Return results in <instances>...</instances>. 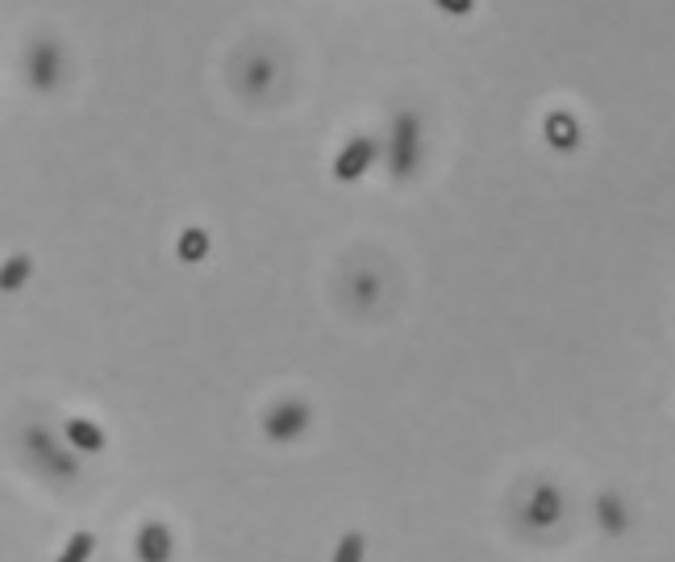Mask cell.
Returning a JSON list of instances; mask_svg holds the SVG:
<instances>
[{
  "instance_id": "obj_13",
  "label": "cell",
  "mask_w": 675,
  "mask_h": 562,
  "mask_svg": "<svg viewBox=\"0 0 675 562\" xmlns=\"http://www.w3.org/2000/svg\"><path fill=\"white\" fill-rule=\"evenodd\" d=\"M208 250H213V238H208V229H201V225H188L184 234H180V242H175V255L184 262H205Z\"/></svg>"
},
{
  "instance_id": "obj_15",
  "label": "cell",
  "mask_w": 675,
  "mask_h": 562,
  "mask_svg": "<svg viewBox=\"0 0 675 562\" xmlns=\"http://www.w3.org/2000/svg\"><path fill=\"white\" fill-rule=\"evenodd\" d=\"M367 559V533L363 529H346L334 545V559L330 562H363Z\"/></svg>"
},
{
  "instance_id": "obj_12",
  "label": "cell",
  "mask_w": 675,
  "mask_h": 562,
  "mask_svg": "<svg viewBox=\"0 0 675 562\" xmlns=\"http://www.w3.org/2000/svg\"><path fill=\"white\" fill-rule=\"evenodd\" d=\"M597 525L609 533V538H621V533H630V525H634V512H630V500L613 491V487H604L597 496Z\"/></svg>"
},
{
  "instance_id": "obj_2",
  "label": "cell",
  "mask_w": 675,
  "mask_h": 562,
  "mask_svg": "<svg viewBox=\"0 0 675 562\" xmlns=\"http://www.w3.org/2000/svg\"><path fill=\"white\" fill-rule=\"evenodd\" d=\"M234 88L246 100H276L288 88V67L271 46H250L234 63Z\"/></svg>"
},
{
  "instance_id": "obj_8",
  "label": "cell",
  "mask_w": 675,
  "mask_h": 562,
  "mask_svg": "<svg viewBox=\"0 0 675 562\" xmlns=\"http://www.w3.org/2000/svg\"><path fill=\"white\" fill-rule=\"evenodd\" d=\"M379 159H384V142H379L375 133H355V138H346V147L338 150L334 180L338 184H355V180H363Z\"/></svg>"
},
{
  "instance_id": "obj_11",
  "label": "cell",
  "mask_w": 675,
  "mask_h": 562,
  "mask_svg": "<svg viewBox=\"0 0 675 562\" xmlns=\"http://www.w3.org/2000/svg\"><path fill=\"white\" fill-rule=\"evenodd\" d=\"M63 442H67L75 454H100V450L109 446V433L100 430V421H93V417L72 412V417L63 421Z\"/></svg>"
},
{
  "instance_id": "obj_17",
  "label": "cell",
  "mask_w": 675,
  "mask_h": 562,
  "mask_svg": "<svg viewBox=\"0 0 675 562\" xmlns=\"http://www.w3.org/2000/svg\"><path fill=\"white\" fill-rule=\"evenodd\" d=\"M442 13H471V0H438Z\"/></svg>"
},
{
  "instance_id": "obj_9",
  "label": "cell",
  "mask_w": 675,
  "mask_h": 562,
  "mask_svg": "<svg viewBox=\"0 0 675 562\" xmlns=\"http://www.w3.org/2000/svg\"><path fill=\"white\" fill-rule=\"evenodd\" d=\"M133 559L138 562H171L175 559V529L168 521H142L133 533Z\"/></svg>"
},
{
  "instance_id": "obj_6",
  "label": "cell",
  "mask_w": 675,
  "mask_h": 562,
  "mask_svg": "<svg viewBox=\"0 0 675 562\" xmlns=\"http://www.w3.org/2000/svg\"><path fill=\"white\" fill-rule=\"evenodd\" d=\"M309 430H313V404L304 396H280L276 404H267V412H262L267 442L288 446V442H300Z\"/></svg>"
},
{
  "instance_id": "obj_16",
  "label": "cell",
  "mask_w": 675,
  "mask_h": 562,
  "mask_svg": "<svg viewBox=\"0 0 675 562\" xmlns=\"http://www.w3.org/2000/svg\"><path fill=\"white\" fill-rule=\"evenodd\" d=\"M25 280H30V259H25V255H13V259L4 262V292H18Z\"/></svg>"
},
{
  "instance_id": "obj_5",
  "label": "cell",
  "mask_w": 675,
  "mask_h": 562,
  "mask_svg": "<svg viewBox=\"0 0 675 562\" xmlns=\"http://www.w3.org/2000/svg\"><path fill=\"white\" fill-rule=\"evenodd\" d=\"M63 72H67V55L55 37H34L21 55V75L34 93H55L63 84Z\"/></svg>"
},
{
  "instance_id": "obj_10",
  "label": "cell",
  "mask_w": 675,
  "mask_h": 562,
  "mask_svg": "<svg viewBox=\"0 0 675 562\" xmlns=\"http://www.w3.org/2000/svg\"><path fill=\"white\" fill-rule=\"evenodd\" d=\"M543 138L546 147L555 150V154H576V150L583 147V126L576 112L567 109H555L543 117Z\"/></svg>"
},
{
  "instance_id": "obj_3",
  "label": "cell",
  "mask_w": 675,
  "mask_h": 562,
  "mask_svg": "<svg viewBox=\"0 0 675 562\" xmlns=\"http://www.w3.org/2000/svg\"><path fill=\"white\" fill-rule=\"evenodd\" d=\"M21 458L51 479H75L79 475V454L67 442H58L46 425H25L21 430Z\"/></svg>"
},
{
  "instance_id": "obj_4",
  "label": "cell",
  "mask_w": 675,
  "mask_h": 562,
  "mask_svg": "<svg viewBox=\"0 0 675 562\" xmlns=\"http://www.w3.org/2000/svg\"><path fill=\"white\" fill-rule=\"evenodd\" d=\"M567 517V496L555 479H529L517 500V525L525 533H550Z\"/></svg>"
},
{
  "instance_id": "obj_7",
  "label": "cell",
  "mask_w": 675,
  "mask_h": 562,
  "mask_svg": "<svg viewBox=\"0 0 675 562\" xmlns=\"http://www.w3.org/2000/svg\"><path fill=\"white\" fill-rule=\"evenodd\" d=\"M342 296L355 313H375L388 300V275L379 262H355L342 275Z\"/></svg>"
},
{
  "instance_id": "obj_14",
  "label": "cell",
  "mask_w": 675,
  "mask_h": 562,
  "mask_svg": "<svg viewBox=\"0 0 675 562\" xmlns=\"http://www.w3.org/2000/svg\"><path fill=\"white\" fill-rule=\"evenodd\" d=\"M93 554H96V533L93 529H79V533L67 538V545L58 550L55 562H93Z\"/></svg>"
},
{
  "instance_id": "obj_1",
  "label": "cell",
  "mask_w": 675,
  "mask_h": 562,
  "mask_svg": "<svg viewBox=\"0 0 675 562\" xmlns=\"http://www.w3.org/2000/svg\"><path fill=\"white\" fill-rule=\"evenodd\" d=\"M421 154H426V126H421V112H396L388 138H384V163L396 184H409L413 175L421 171Z\"/></svg>"
}]
</instances>
